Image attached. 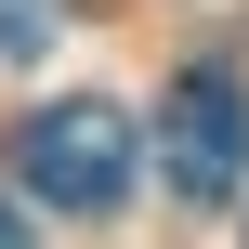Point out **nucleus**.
<instances>
[{"label": "nucleus", "mask_w": 249, "mask_h": 249, "mask_svg": "<svg viewBox=\"0 0 249 249\" xmlns=\"http://www.w3.org/2000/svg\"><path fill=\"white\" fill-rule=\"evenodd\" d=\"M13 171H26V197L39 210H79V223H105L118 197H131V118L118 105H39L26 131H13Z\"/></svg>", "instance_id": "nucleus-1"}, {"label": "nucleus", "mask_w": 249, "mask_h": 249, "mask_svg": "<svg viewBox=\"0 0 249 249\" xmlns=\"http://www.w3.org/2000/svg\"><path fill=\"white\" fill-rule=\"evenodd\" d=\"M158 171H171L184 210H223L249 184V79L236 66H184V79H171V105H158Z\"/></svg>", "instance_id": "nucleus-2"}, {"label": "nucleus", "mask_w": 249, "mask_h": 249, "mask_svg": "<svg viewBox=\"0 0 249 249\" xmlns=\"http://www.w3.org/2000/svg\"><path fill=\"white\" fill-rule=\"evenodd\" d=\"M53 26H66V0H0V53H39Z\"/></svg>", "instance_id": "nucleus-3"}, {"label": "nucleus", "mask_w": 249, "mask_h": 249, "mask_svg": "<svg viewBox=\"0 0 249 249\" xmlns=\"http://www.w3.org/2000/svg\"><path fill=\"white\" fill-rule=\"evenodd\" d=\"M0 249H26V210H13V197H0Z\"/></svg>", "instance_id": "nucleus-4"}]
</instances>
